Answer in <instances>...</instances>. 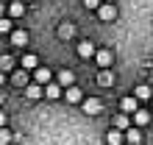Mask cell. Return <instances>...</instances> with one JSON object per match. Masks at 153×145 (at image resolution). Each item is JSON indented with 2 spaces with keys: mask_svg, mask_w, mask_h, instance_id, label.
<instances>
[{
  "mask_svg": "<svg viewBox=\"0 0 153 145\" xmlns=\"http://www.w3.org/2000/svg\"><path fill=\"white\" fill-rule=\"evenodd\" d=\"M97 17H100L103 22H111L114 17H117V8H114V3H109V0H106V3L97 8Z\"/></svg>",
  "mask_w": 153,
  "mask_h": 145,
  "instance_id": "cell-1",
  "label": "cell"
},
{
  "mask_svg": "<svg viewBox=\"0 0 153 145\" xmlns=\"http://www.w3.org/2000/svg\"><path fill=\"white\" fill-rule=\"evenodd\" d=\"M78 56L81 59H92V56H97V48L89 39H84V42H78Z\"/></svg>",
  "mask_w": 153,
  "mask_h": 145,
  "instance_id": "cell-2",
  "label": "cell"
},
{
  "mask_svg": "<svg viewBox=\"0 0 153 145\" xmlns=\"http://www.w3.org/2000/svg\"><path fill=\"white\" fill-rule=\"evenodd\" d=\"M97 84H100V87H111L114 84V72L109 67H100V72H97Z\"/></svg>",
  "mask_w": 153,
  "mask_h": 145,
  "instance_id": "cell-3",
  "label": "cell"
},
{
  "mask_svg": "<svg viewBox=\"0 0 153 145\" xmlns=\"http://www.w3.org/2000/svg\"><path fill=\"white\" fill-rule=\"evenodd\" d=\"M137 101H139V98L137 95H128V98H123V101H120V109H123V112H128V114H134V112H137Z\"/></svg>",
  "mask_w": 153,
  "mask_h": 145,
  "instance_id": "cell-4",
  "label": "cell"
},
{
  "mask_svg": "<svg viewBox=\"0 0 153 145\" xmlns=\"http://www.w3.org/2000/svg\"><path fill=\"white\" fill-rule=\"evenodd\" d=\"M67 103H84V92H81L78 87H67Z\"/></svg>",
  "mask_w": 153,
  "mask_h": 145,
  "instance_id": "cell-5",
  "label": "cell"
},
{
  "mask_svg": "<svg viewBox=\"0 0 153 145\" xmlns=\"http://www.w3.org/2000/svg\"><path fill=\"white\" fill-rule=\"evenodd\" d=\"M25 95H28L31 101H39V98L45 95V89H42V84L36 81V84H28V87H25Z\"/></svg>",
  "mask_w": 153,
  "mask_h": 145,
  "instance_id": "cell-6",
  "label": "cell"
},
{
  "mask_svg": "<svg viewBox=\"0 0 153 145\" xmlns=\"http://www.w3.org/2000/svg\"><path fill=\"white\" fill-rule=\"evenodd\" d=\"M33 78H36L42 87H48L50 84V70L48 67H36V70H33Z\"/></svg>",
  "mask_w": 153,
  "mask_h": 145,
  "instance_id": "cell-7",
  "label": "cell"
},
{
  "mask_svg": "<svg viewBox=\"0 0 153 145\" xmlns=\"http://www.w3.org/2000/svg\"><path fill=\"white\" fill-rule=\"evenodd\" d=\"M61 89H64V87H61L59 81H56V84H53V81H50V84L45 87V95H48L50 101H56V98H61Z\"/></svg>",
  "mask_w": 153,
  "mask_h": 145,
  "instance_id": "cell-8",
  "label": "cell"
},
{
  "mask_svg": "<svg viewBox=\"0 0 153 145\" xmlns=\"http://www.w3.org/2000/svg\"><path fill=\"white\" fill-rule=\"evenodd\" d=\"M100 101H97V98H86V101H84V112L86 114H97V112H100Z\"/></svg>",
  "mask_w": 153,
  "mask_h": 145,
  "instance_id": "cell-9",
  "label": "cell"
},
{
  "mask_svg": "<svg viewBox=\"0 0 153 145\" xmlns=\"http://www.w3.org/2000/svg\"><path fill=\"white\" fill-rule=\"evenodd\" d=\"M125 142L139 145V142H142V131H139V129H125Z\"/></svg>",
  "mask_w": 153,
  "mask_h": 145,
  "instance_id": "cell-10",
  "label": "cell"
},
{
  "mask_svg": "<svg viewBox=\"0 0 153 145\" xmlns=\"http://www.w3.org/2000/svg\"><path fill=\"white\" fill-rule=\"evenodd\" d=\"M120 131H123V129H114V131H109V134H106V142H109V145H123V142H125V137H123Z\"/></svg>",
  "mask_w": 153,
  "mask_h": 145,
  "instance_id": "cell-11",
  "label": "cell"
},
{
  "mask_svg": "<svg viewBox=\"0 0 153 145\" xmlns=\"http://www.w3.org/2000/svg\"><path fill=\"white\" fill-rule=\"evenodd\" d=\"M73 81H75L73 70H67V67H64V70L59 72V84H61V87H73Z\"/></svg>",
  "mask_w": 153,
  "mask_h": 145,
  "instance_id": "cell-12",
  "label": "cell"
},
{
  "mask_svg": "<svg viewBox=\"0 0 153 145\" xmlns=\"http://www.w3.org/2000/svg\"><path fill=\"white\" fill-rule=\"evenodd\" d=\"M134 123H137V126H148V123H150V112L137 109V112H134Z\"/></svg>",
  "mask_w": 153,
  "mask_h": 145,
  "instance_id": "cell-13",
  "label": "cell"
},
{
  "mask_svg": "<svg viewBox=\"0 0 153 145\" xmlns=\"http://www.w3.org/2000/svg\"><path fill=\"white\" fill-rule=\"evenodd\" d=\"M11 45H17V48L28 45V34H25V31H11Z\"/></svg>",
  "mask_w": 153,
  "mask_h": 145,
  "instance_id": "cell-14",
  "label": "cell"
},
{
  "mask_svg": "<svg viewBox=\"0 0 153 145\" xmlns=\"http://www.w3.org/2000/svg\"><path fill=\"white\" fill-rule=\"evenodd\" d=\"M95 59H97V64H100V67H109V64H111V50H106V48H103V50H97V56H95Z\"/></svg>",
  "mask_w": 153,
  "mask_h": 145,
  "instance_id": "cell-15",
  "label": "cell"
},
{
  "mask_svg": "<svg viewBox=\"0 0 153 145\" xmlns=\"http://www.w3.org/2000/svg\"><path fill=\"white\" fill-rule=\"evenodd\" d=\"M59 36H61V39H70V36H75V25L61 22V25H59Z\"/></svg>",
  "mask_w": 153,
  "mask_h": 145,
  "instance_id": "cell-16",
  "label": "cell"
},
{
  "mask_svg": "<svg viewBox=\"0 0 153 145\" xmlns=\"http://www.w3.org/2000/svg\"><path fill=\"white\" fill-rule=\"evenodd\" d=\"M134 95H137L139 101H148V98H153V92H150V87H148V84H139L137 89H134Z\"/></svg>",
  "mask_w": 153,
  "mask_h": 145,
  "instance_id": "cell-17",
  "label": "cell"
},
{
  "mask_svg": "<svg viewBox=\"0 0 153 145\" xmlns=\"http://www.w3.org/2000/svg\"><path fill=\"white\" fill-rule=\"evenodd\" d=\"M11 81H14L17 87H28V75H25V67H22L20 72H14V75H11Z\"/></svg>",
  "mask_w": 153,
  "mask_h": 145,
  "instance_id": "cell-18",
  "label": "cell"
},
{
  "mask_svg": "<svg viewBox=\"0 0 153 145\" xmlns=\"http://www.w3.org/2000/svg\"><path fill=\"white\" fill-rule=\"evenodd\" d=\"M22 67H25V70H36V67H39V59L33 56V53H28V56L22 59Z\"/></svg>",
  "mask_w": 153,
  "mask_h": 145,
  "instance_id": "cell-19",
  "label": "cell"
},
{
  "mask_svg": "<svg viewBox=\"0 0 153 145\" xmlns=\"http://www.w3.org/2000/svg\"><path fill=\"white\" fill-rule=\"evenodd\" d=\"M8 14H11V17H22L25 14V3H11V6H8Z\"/></svg>",
  "mask_w": 153,
  "mask_h": 145,
  "instance_id": "cell-20",
  "label": "cell"
},
{
  "mask_svg": "<svg viewBox=\"0 0 153 145\" xmlns=\"http://www.w3.org/2000/svg\"><path fill=\"white\" fill-rule=\"evenodd\" d=\"M114 123H117V129H123V131H125V129H131V126H128V112L117 114V120H114Z\"/></svg>",
  "mask_w": 153,
  "mask_h": 145,
  "instance_id": "cell-21",
  "label": "cell"
},
{
  "mask_svg": "<svg viewBox=\"0 0 153 145\" xmlns=\"http://www.w3.org/2000/svg\"><path fill=\"white\" fill-rule=\"evenodd\" d=\"M8 142H11V131L3 126V129H0V145H8Z\"/></svg>",
  "mask_w": 153,
  "mask_h": 145,
  "instance_id": "cell-22",
  "label": "cell"
},
{
  "mask_svg": "<svg viewBox=\"0 0 153 145\" xmlns=\"http://www.w3.org/2000/svg\"><path fill=\"white\" fill-rule=\"evenodd\" d=\"M11 67H14V59H11V56H3V59H0V70H6V72H8Z\"/></svg>",
  "mask_w": 153,
  "mask_h": 145,
  "instance_id": "cell-23",
  "label": "cell"
},
{
  "mask_svg": "<svg viewBox=\"0 0 153 145\" xmlns=\"http://www.w3.org/2000/svg\"><path fill=\"white\" fill-rule=\"evenodd\" d=\"M0 31H3V34H11V20H0Z\"/></svg>",
  "mask_w": 153,
  "mask_h": 145,
  "instance_id": "cell-24",
  "label": "cell"
},
{
  "mask_svg": "<svg viewBox=\"0 0 153 145\" xmlns=\"http://www.w3.org/2000/svg\"><path fill=\"white\" fill-rule=\"evenodd\" d=\"M84 6H86V8H100L103 3H100V0H84Z\"/></svg>",
  "mask_w": 153,
  "mask_h": 145,
  "instance_id": "cell-25",
  "label": "cell"
},
{
  "mask_svg": "<svg viewBox=\"0 0 153 145\" xmlns=\"http://www.w3.org/2000/svg\"><path fill=\"white\" fill-rule=\"evenodd\" d=\"M109 3H114V0H109Z\"/></svg>",
  "mask_w": 153,
  "mask_h": 145,
  "instance_id": "cell-26",
  "label": "cell"
},
{
  "mask_svg": "<svg viewBox=\"0 0 153 145\" xmlns=\"http://www.w3.org/2000/svg\"><path fill=\"white\" fill-rule=\"evenodd\" d=\"M128 145H131V142H128Z\"/></svg>",
  "mask_w": 153,
  "mask_h": 145,
  "instance_id": "cell-27",
  "label": "cell"
}]
</instances>
